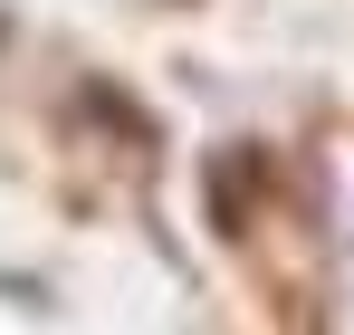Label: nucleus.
<instances>
[{
	"label": "nucleus",
	"instance_id": "f257e3e1",
	"mask_svg": "<svg viewBox=\"0 0 354 335\" xmlns=\"http://www.w3.org/2000/svg\"><path fill=\"white\" fill-rule=\"evenodd\" d=\"M259 211H268V154L259 144H221L211 163H201V221H211V239H249L259 230Z\"/></svg>",
	"mask_w": 354,
	"mask_h": 335
}]
</instances>
